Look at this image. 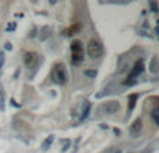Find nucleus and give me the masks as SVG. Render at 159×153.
<instances>
[{
  "label": "nucleus",
  "mask_w": 159,
  "mask_h": 153,
  "mask_svg": "<svg viewBox=\"0 0 159 153\" xmlns=\"http://www.w3.org/2000/svg\"><path fill=\"white\" fill-rule=\"evenodd\" d=\"M70 49H71V63H73V65H80L84 60V49L81 40H73L70 45Z\"/></svg>",
  "instance_id": "obj_1"
},
{
  "label": "nucleus",
  "mask_w": 159,
  "mask_h": 153,
  "mask_svg": "<svg viewBox=\"0 0 159 153\" xmlns=\"http://www.w3.org/2000/svg\"><path fill=\"white\" fill-rule=\"evenodd\" d=\"M52 78H53V81L59 85L66 84L69 75H67V71H66L63 64H60V63L55 64V67H53V70H52Z\"/></svg>",
  "instance_id": "obj_2"
},
{
  "label": "nucleus",
  "mask_w": 159,
  "mask_h": 153,
  "mask_svg": "<svg viewBox=\"0 0 159 153\" xmlns=\"http://www.w3.org/2000/svg\"><path fill=\"white\" fill-rule=\"evenodd\" d=\"M87 50H88V54H90L91 57L98 59V57H101L102 53H103V46H102V43H101L99 39L92 38V39L88 42V47H87Z\"/></svg>",
  "instance_id": "obj_3"
},
{
  "label": "nucleus",
  "mask_w": 159,
  "mask_h": 153,
  "mask_svg": "<svg viewBox=\"0 0 159 153\" xmlns=\"http://www.w3.org/2000/svg\"><path fill=\"white\" fill-rule=\"evenodd\" d=\"M143 71H144L143 60H137V61L134 63V65H132V68H131V71H130V74L127 75V79L124 81V85L132 84V82L137 79V77H140V75L143 74Z\"/></svg>",
  "instance_id": "obj_4"
},
{
  "label": "nucleus",
  "mask_w": 159,
  "mask_h": 153,
  "mask_svg": "<svg viewBox=\"0 0 159 153\" xmlns=\"http://www.w3.org/2000/svg\"><path fill=\"white\" fill-rule=\"evenodd\" d=\"M23 60H24V64L28 67V68H32L38 64L39 61V54L37 52H25L23 56Z\"/></svg>",
  "instance_id": "obj_5"
},
{
  "label": "nucleus",
  "mask_w": 159,
  "mask_h": 153,
  "mask_svg": "<svg viewBox=\"0 0 159 153\" xmlns=\"http://www.w3.org/2000/svg\"><path fill=\"white\" fill-rule=\"evenodd\" d=\"M101 109L105 110V113H108V114H113V113H116V111H119L120 104H119V102L110 100V102H106L105 104H102Z\"/></svg>",
  "instance_id": "obj_6"
},
{
  "label": "nucleus",
  "mask_w": 159,
  "mask_h": 153,
  "mask_svg": "<svg viewBox=\"0 0 159 153\" xmlns=\"http://www.w3.org/2000/svg\"><path fill=\"white\" fill-rule=\"evenodd\" d=\"M141 130H143V121H141V118H136L130 127V132H131L132 137H138L141 134Z\"/></svg>",
  "instance_id": "obj_7"
},
{
  "label": "nucleus",
  "mask_w": 159,
  "mask_h": 153,
  "mask_svg": "<svg viewBox=\"0 0 159 153\" xmlns=\"http://www.w3.org/2000/svg\"><path fill=\"white\" fill-rule=\"evenodd\" d=\"M137 98H138V95H137V93H132V95H130V96H129L130 104H129V107H127V110H129V113L132 110V109H134V106H136V102H137L136 99H137Z\"/></svg>",
  "instance_id": "obj_8"
},
{
  "label": "nucleus",
  "mask_w": 159,
  "mask_h": 153,
  "mask_svg": "<svg viewBox=\"0 0 159 153\" xmlns=\"http://www.w3.org/2000/svg\"><path fill=\"white\" fill-rule=\"evenodd\" d=\"M151 117H152L154 121H155V123L159 125V106H156V107L151 111Z\"/></svg>",
  "instance_id": "obj_9"
},
{
  "label": "nucleus",
  "mask_w": 159,
  "mask_h": 153,
  "mask_svg": "<svg viewBox=\"0 0 159 153\" xmlns=\"http://www.w3.org/2000/svg\"><path fill=\"white\" fill-rule=\"evenodd\" d=\"M53 139H55V137H53V135H50V137H48V138H46V141H45V142H43V145H42V149H43V150L49 149V146H50V145H52Z\"/></svg>",
  "instance_id": "obj_10"
},
{
  "label": "nucleus",
  "mask_w": 159,
  "mask_h": 153,
  "mask_svg": "<svg viewBox=\"0 0 159 153\" xmlns=\"http://www.w3.org/2000/svg\"><path fill=\"white\" fill-rule=\"evenodd\" d=\"M78 30H80V24H74V26H70L69 30L66 31V35H74Z\"/></svg>",
  "instance_id": "obj_11"
},
{
  "label": "nucleus",
  "mask_w": 159,
  "mask_h": 153,
  "mask_svg": "<svg viewBox=\"0 0 159 153\" xmlns=\"http://www.w3.org/2000/svg\"><path fill=\"white\" fill-rule=\"evenodd\" d=\"M16 26H17V24H16V23H10L9 25H7L6 31H9V32H10V31H14V30H16Z\"/></svg>",
  "instance_id": "obj_12"
},
{
  "label": "nucleus",
  "mask_w": 159,
  "mask_h": 153,
  "mask_svg": "<svg viewBox=\"0 0 159 153\" xmlns=\"http://www.w3.org/2000/svg\"><path fill=\"white\" fill-rule=\"evenodd\" d=\"M156 61H158L156 59L152 60V64H151V67H152V68H151V71H152V72H156V71H158V67H156Z\"/></svg>",
  "instance_id": "obj_13"
},
{
  "label": "nucleus",
  "mask_w": 159,
  "mask_h": 153,
  "mask_svg": "<svg viewBox=\"0 0 159 153\" xmlns=\"http://www.w3.org/2000/svg\"><path fill=\"white\" fill-rule=\"evenodd\" d=\"M84 74L88 75V77H95V75H96V71H90V70H87V71H84Z\"/></svg>",
  "instance_id": "obj_14"
},
{
  "label": "nucleus",
  "mask_w": 159,
  "mask_h": 153,
  "mask_svg": "<svg viewBox=\"0 0 159 153\" xmlns=\"http://www.w3.org/2000/svg\"><path fill=\"white\" fill-rule=\"evenodd\" d=\"M149 7L152 9V11H154V13H156V3H155V2H152V3H149Z\"/></svg>",
  "instance_id": "obj_15"
},
{
  "label": "nucleus",
  "mask_w": 159,
  "mask_h": 153,
  "mask_svg": "<svg viewBox=\"0 0 159 153\" xmlns=\"http://www.w3.org/2000/svg\"><path fill=\"white\" fill-rule=\"evenodd\" d=\"M6 49H7V50H11V49H13V46H11L10 42H7V43H6Z\"/></svg>",
  "instance_id": "obj_16"
},
{
  "label": "nucleus",
  "mask_w": 159,
  "mask_h": 153,
  "mask_svg": "<svg viewBox=\"0 0 159 153\" xmlns=\"http://www.w3.org/2000/svg\"><path fill=\"white\" fill-rule=\"evenodd\" d=\"M115 132H116L117 135H120V130H117V128H115Z\"/></svg>",
  "instance_id": "obj_17"
}]
</instances>
